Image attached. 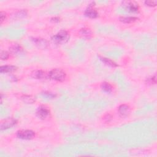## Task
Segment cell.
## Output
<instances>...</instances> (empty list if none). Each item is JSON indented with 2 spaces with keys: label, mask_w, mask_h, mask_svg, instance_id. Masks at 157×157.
Instances as JSON below:
<instances>
[{
  "label": "cell",
  "mask_w": 157,
  "mask_h": 157,
  "mask_svg": "<svg viewBox=\"0 0 157 157\" xmlns=\"http://www.w3.org/2000/svg\"><path fill=\"white\" fill-rule=\"evenodd\" d=\"M6 17V14L4 12L1 11L0 12V22H1V23H2L5 21Z\"/></svg>",
  "instance_id": "23"
},
{
  "label": "cell",
  "mask_w": 157,
  "mask_h": 157,
  "mask_svg": "<svg viewBox=\"0 0 157 157\" xmlns=\"http://www.w3.org/2000/svg\"><path fill=\"white\" fill-rule=\"evenodd\" d=\"M81 35L84 36V37H89L92 35V32L90 29L88 28H82L81 29L80 31Z\"/></svg>",
  "instance_id": "18"
},
{
  "label": "cell",
  "mask_w": 157,
  "mask_h": 157,
  "mask_svg": "<svg viewBox=\"0 0 157 157\" xmlns=\"http://www.w3.org/2000/svg\"><path fill=\"white\" fill-rule=\"evenodd\" d=\"M9 51L12 55H20L23 54V48L18 44H14L9 47Z\"/></svg>",
  "instance_id": "9"
},
{
  "label": "cell",
  "mask_w": 157,
  "mask_h": 157,
  "mask_svg": "<svg viewBox=\"0 0 157 157\" xmlns=\"http://www.w3.org/2000/svg\"><path fill=\"white\" fill-rule=\"evenodd\" d=\"M0 56H1V60H7V59L9 58V54L7 52L4 51H2L1 52V54H0Z\"/></svg>",
  "instance_id": "19"
},
{
  "label": "cell",
  "mask_w": 157,
  "mask_h": 157,
  "mask_svg": "<svg viewBox=\"0 0 157 157\" xmlns=\"http://www.w3.org/2000/svg\"><path fill=\"white\" fill-rule=\"evenodd\" d=\"M17 136L20 139L24 140H30L34 138L35 133L29 130H22L17 132Z\"/></svg>",
  "instance_id": "3"
},
{
  "label": "cell",
  "mask_w": 157,
  "mask_h": 157,
  "mask_svg": "<svg viewBox=\"0 0 157 157\" xmlns=\"http://www.w3.org/2000/svg\"><path fill=\"white\" fill-rule=\"evenodd\" d=\"M50 114V111L44 106H41L36 111V115L39 119L44 120Z\"/></svg>",
  "instance_id": "5"
},
{
  "label": "cell",
  "mask_w": 157,
  "mask_h": 157,
  "mask_svg": "<svg viewBox=\"0 0 157 157\" xmlns=\"http://www.w3.org/2000/svg\"><path fill=\"white\" fill-rule=\"evenodd\" d=\"M147 82L149 84H156V76H152L149 78H147Z\"/></svg>",
  "instance_id": "22"
},
{
  "label": "cell",
  "mask_w": 157,
  "mask_h": 157,
  "mask_svg": "<svg viewBox=\"0 0 157 157\" xmlns=\"http://www.w3.org/2000/svg\"><path fill=\"white\" fill-rule=\"evenodd\" d=\"M32 41L34 44L39 48L44 49L47 48L48 45V43L45 39L43 38H33Z\"/></svg>",
  "instance_id": "7"
},
{
  "label": "cell",
  "mask_w": 157,
  "mask_h": 157,
  "mask_svg": "<svg viewBox=\"0 0 157 157\" xmlns=\"http://www.w3.org/2000/svg\"><path fill=\"white\" fill-rule=\"evenodd\" d=\"M32 77L36 78V79L43 80V79H46V78L48 77V74L47 75L45 72L42 70H36L32 73Z\"/></svg>",
  "instance_id": "11"
},
{
  "label": "cell",
  "mask_w": 157,
  "mask_h": 157,
  "mask_svg": "<svg viewBox=\"0 0 157 157\" xmlns=\"http://www.w3.org/2000/svg\"><path fill=\"white\" fill-rule=\"evenodd\" d=\"M100 60L106 65L107 66H109L111 67H117V65L113 62L112 60H111V59L109 58H107L105 57H100Z\"/></svg>",
  "instance_id": "15"
},
{
  "label": "cell",
  "mask_w": 157,
  "mask_h": 157,
  "mask_svg": "<svg viewBox=\"0 0 157 157\" xmlns=\"http://www.w3.org/2000/svg\"><path fill=\"white\" fill-rule=\"evenodd\" d=\"M43 95L44 96H45V97L48 98H54L56 96L55 95L52 93H50V92H44L43 93Z\"/></svg>",
  "instance_id": "21"
},
{
  "label": "cell",
  "mask_w": 157,
  "mask_h": 157,
  "mask_svg": "<svg viewBox=\"0 0 157 157\" xmlns=\"http://www.w3.org/2000/svg\"><path fill=\"white\" fill-rule=\"evenodd\" d=\"M70 39V34L65 30L59 32L52 37V41L56 44H64Z\"/></svg>",
  "instance_id": "1"
},
{
  "label": "cell",
  "mask_w": 157,
  "mask_h": 157,
  "mask_svg": "<svg viewBox=\"0 0 157 157\" xmlns=\"http://www.w3.org/2000/svg\"><path fill=\"white\" fill-rule=\"evenodd\" d=\"M48 77L52 80L58 82H63L65 80L66 74V73L63 70H62V69L55 68L53 69V70L49 72Z\"/></svg>",
  "instance_id": "2"
},
{
  "label": "cell",
  "mask_w": 157,
  "mask_h": 157,
  "mask_svg": "<svg viewBox=\"0 0 157 157\" xmlns=\"http://www.w3.org/2000/svg\"><path fill=\"white\" fill-rule=\"evenodd\" d=\"M27 15V11L26 10H21V11H18L15 12L12 15V17L13 19L15 20H19V19H22L24 17H25Z\"/></svg>",
  "instance_id": "13"
},
{
  "label": "cell",
  "mask_w": 157,
  "mask_h": 157,
  "mask_svg": "<svg viewBox=\"0 0 157 157\" xmlns=\"http://www.w3.org/2000/svg\"><path fill=\"white\" fill-rule=\"evenodd\" d=\"M130 107L128 105L122 104L119 107L118 111L122 117H126L130 113Z\"/></svg>",
  "instance_id": "10"
},
{
  "label": "cell",
  "mask_w": 157,
  "mask_h": 157,
  "mask_svg": "<svg viewBox=\"0 0 157 157\" xmlns=\"http://www.w3.org/2000/svg\"><path fill=\"white\" fill-rule=\"evenodd\" d=\"M17 70V67L15 66H11V65H6V66H2L0 68V72L1 73H11Z\"/></svg>",
  "instance_id": "12"
},
{
  "label": "cell",
  "mask_w": 157,
  "mask_h": 157,
  "mask_svg": "<svg viewBox=\"0 0 157 157\" xmlns=\"http://www.w3.org/2000/svg\"><path fill=\"white\" fill-rule=\"evenodd\" d=\"M22 100L26 104H33L35 102V98L31 95H23L22 96Z\"/></svg>",
  "instance_id": "16"
},
{
  "label": "cell",
  "mask_w": 157,
  "mask_h": 157,
  "mask_svg": "<svg viewBox=\"0 0 157 157\" xmlns=\"http://www.w3.org/2000/svg\"><path fill=\"white\" fill-rule=\"evenodd\" d=\"M101 88L103 91L106 93H111L112 90V86L108 82H103L101 84Z\"/></svg>",
  "instance_id": "17"
},
{
  "label": "cell",
  "mask_w": 157,
  "mask_h": 157,
  "mask_svg": "<svg viewBox=\"0 0 157 157\" xmlns=\"http://www.w3.org/2000/svg\"><path fill=\"white\" fill-rule=\"evenodd\" d=\"M17 123V120L12 118H9V119H6L1 123V130H7L9 128H11V127L14 126Z\"/></svg>",
  "instance_id": "6"
},
{
  "label": "cell",
  "mask_w": 157,
  "mask_h": 157,
  "mask_svg": "<svg viewBox=\"0 0 157 157\" xmlns=\"http://www.w3.org/2000/svg\"><path fill=\"white\" fill-rule=\"evenodd\" d=\"M120 21L125 23H130L137 21L138 18L135 17H120Z\"/></svg>",
  "instance_id": "14"
},
{
  "label": "cell",
  "mask_w": 157,
  "mask_h": 157,
  "mask_svg": "<svg viewBox=\"0 0 157 157\" xmlns=\"http://www.w3.org/2000/svg\"><path fill=\"white\" fill-rule=\"evenodd\" d=\"M93 4H94V3H92V4H90V6L85 10V15L88 17L95 18L98 16V13L96 10L93 8Z\"/></svg>",
  "instance_id": "8"
},
{
  "label": "cell",
  "mask_w": 157,
  "mask_h": 157,
  "mask_svg": "<svg viewBox=\"0 0 157 157\" xmlns=\"http://www.w3.org/2000/svg\"><path fill=\"white\" fill-rule=\"evenodd\" d=\"M122 5L124 8L131 12H137L139 11V6L134 1H125L122 2Z\"/></svg>",
  "instance_id": "4"
},
{
  "label": "cell",
  "mask_w": 157,
  "mask_h": 157,
  "mask_svg": "<svg viewBox=\"0 0 157 157\" xmlns=\"http://www.w3.org/2000/svg\"><path fill=\"white\" fill-rule=\"evenodd\" d=\"M145 4L150 7H155L157 4V1H145Z\"/></svg>",
  "instance_id": "20"
}]
</instances>
